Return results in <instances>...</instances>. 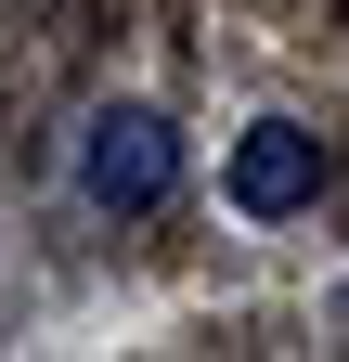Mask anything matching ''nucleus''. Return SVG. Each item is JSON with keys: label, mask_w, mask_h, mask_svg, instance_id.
Masks as SVG:
<instances>
[{"label": "nucleus", "mask_w": 349, "mask_h": 362, "mask_svg": "<svg viewBox=\"0 0 349 362\" xmlns=\"http://www.w3.org/2000/svg\"><path fill=\"white\" fill-rule=\"evenodd\" d=\"M78 194H91L104 220H155L168 194H182V129H168L155 104H104L91 129H78Z\"/></svg>", "instance_id": "f257e3e1"}, {"label": "nucleus", "mask_w": 349, "mask_h": 362, "mask_svg": "<svg viewBox=\"0 0 349 362\" xmlns=\"http://www.w3.org/2000/svg\"><path fill=\"white\" fill-rule=\"evenodd\" d=\"M220 194L246 207V220H297L324 194V129H297V117H259L246 143H233V168H220Z\"/></svg>", "instance_id": "f03ea898"}]
</instances>
